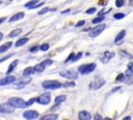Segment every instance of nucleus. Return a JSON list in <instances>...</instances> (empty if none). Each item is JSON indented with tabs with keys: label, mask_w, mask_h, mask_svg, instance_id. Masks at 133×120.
<instances>
[{
	"label": "nucleus",
	"mask_w": 133,
	"mask_h": 120,
	"mask_svg": "<svg viewBox=\"0 0 133 120\" xmlns=\"http://www.w3.org/2000/svg\"><path fill=\"white\" fill-rule=\"evenodd\" d=\"M62 87H65V88H72V87H75V82L72 81V80H69V81L62 83Z\"/></svg>",
	"instance_id": "obj_29"
},
{
	"label": "nucleus",
	"mask_w": 133,
	"mask_h": 120,
	"mask_svg": "<svg viewBox=\"0 0 133 120\" xmlns=\"http://www.w3.org/2000/svg\"><path fill=\"white\" fill-rule=\"evenodd\" d=\"M2 39H3V33L0 32V41H2Z\"/></svg>",
	"instance_id": "obj_50"
},
{
	"label": "nucleus",
	"mask_w": 133,
	"mask_h": 120,
	"mask_svg": "<svg viewBox=\"0 0 133 120\" xmlns=\"http://www.w3.org/2000/svg\"><path fill=\"white\" fill-rule=\"evenodd\" d=\"M95 119H100V120H101V119H103V118H102L100 115H98V114H97V115H95Z\"/></svg>",
	"instance_id": "obj_47"
},
{
	"label": "nucleus",
	"mask_w": 133,
	"mask_h": 120,
	"mask_svg": "<svg viewBox=\"0 0 133 120\" xmlns=\"http://www.w3.org/2000/svg\"><path fill=\"white\" fill-rule=\"evenodd\" d=\"M11 45H12L11 42H7V43H5L4 45H1V46H0V54L6 52V51L11 47Z\"/></svg>",
	"instance_id": "obj_18"
},
{
	"label": "nucleus",
	"mask_w": 133,
	"mask_h": 120,
	"mask_svg": "<svg viewBox=\"0 0 133 120\" xmlns=\"http://www.w3.org/2000/svg\"><path fill=\"white\" fill-rule=\"evenodd\" d=\"M113 56H114V53H113V52L105 51V52H103L102 55L100 56V59H101L102 63H108L109 59H110L111 57H113Z\"/></svg>",
	"instance_id": "obj_11"
},
{
	"label": "nucleus",
	"mask_w": 133,
	"mask_h": 120,
	"mask_svg": "<svg viewBox=\"0 0 133 120\" xmlns=\"http://www.w3.org/2000/svg\"><path fill=\"white\" fill-rule=\"evenodd\" d=\"M104 83H105V79L102 78L101 76H97V77H95V79L89 83V88H90L91 90H98V89H100Z\"/></svg>",
	"instance_id": "obj_6"
},
{
	"label": "nucleus",
	"mask_w": 133,
	"mask_h": 120,
	"mask_svg": "<svg viewBox=\"0 0 133 120\" xmlns=\"http://www.w3.org/2000/svg\"><path fill=\"white\" fill-rule=\"evenodd\" d=\"M125 4V0H115V6L116 7H122Z\"/></svg>",
	"instance_id": "obj_32"
},
{
	"label": "nucleus",
	"mask_w": 133,
	"mask_h": 120,
	"mask_svg": "<svg viewBox=\"0 0 133 120\" xmlns=\"http://www.w3.org/2000/svg\"><path fill=\"white\" fill-rule=\"evenodd\" d=\"M33 102H35V98H31L30 100H28V101H26V103H27V106H29V105H31V104H33Z\"/></svg>",
	"instance_id": "obj_40"
},
{
	"label": "nucleus",
	"mask_w": 133,
	"mask_h": 120,
	"mask_svg": "<svg viewBox=\"0 0 133 120\" xmlns=\"http://www.w3.org/2000/svg\"><path fill=\"white\" fill-rule=\"evenodd\" d=\"M42 87L46 90H57L62 87V83L58 80H44L42 82Z\"/></svg>",
	"instance_id": "obj_1"
},
{
	"label": "nucleus",
	"mask_w": 133,
	"mask_h": 120,
	"mask_svg": "<svg viewBox=\"0 0 133 120\" xmlns=\"http://www.w3.org/2000/svg\"><path fill=\"white\" fill-rule=\"evenodd\" d=\"M8 102L15 109H25V107H27L26 101L21 97H11V98H9Z\"/></svg>",
	"instance_id": "obj_2"
},
{
	"label": "nucleus",
	"mask_w": 133,
	"mask_h": 120,
	"mask_svg": "<svg viewBox=\"0 0 133 120\" xmlns=\"http://www.w3.org/2000/svg\"><path fill=\"white\" fill-rule=\"evenodd\" d=\"M1 3H2V1H1V0H0V4H1Z\"/></svg>",
	"instance_id": "obj_52"
},
{
	"label": "nucleus",
	"mask_w": 133,
	"mask_h": 120,
	"mask_svg": "<svg viewBox=\"0 0 133 120\" xmlns=\"http://www.w3.org/2000/svg\"><path fill=\"white\" fill-rule=\"evenodd\" d=\"M38 49H39V48H38L37 46H34V47H31V48L29 49V51H30V52H35V51H37Z\"/></svg>",
	"instance_id": "obj_41"
},
{
	"label": "nucleus",
	"mask_w": 133,
	"mask_h": 120,
	"mask_svg": "<svg viewBox=\"0 0 133 120\" xmlns=\"http://www.w3.org/2000/svg\"><path fill=\"white\" fill-rule=\"evenodd\" d=\"M81 57H82V52H78V53H76V54L74 55V57L72 58L71 63H75V62H77L78 59H80Z\"/></svg>",
	"instance_id": "obj_28"
},
{
	"label": "nucleus",
	"mask_w": 133,
	"mask_h": 120,
	"mask_svg": "<svg viewBox=\"0 0 133 120\" xmlns=\"http://www.w3.org/2000/svg\"><path fill=\"white\" fill-rule=\"evenodd\" d=\"M10 1H12V0H10Z\"/></svg>",
	"instance_id": "obj_53"
},
{
	"label": "nucleus",
	"mask_w": 133,
	"mask_h": 120,
	"mask_svg": "<svg viewBox=\"0 0 133 120\" xmlns=\"http://www.w3.org/2000/svg\"><path fill=\"white\" fill-rule=\"evenodd\" d=\"M129 1H130V5L133 6V0H129Z\"/></svg>",
	"instance_id": "obj_51"
},
{
	"label": "nucleus",
	"mask_w": 133,
	"mask_h": 120,
	"mask_svg": "<svg viewBox=\"0 0 133 120\" xmlns=\"http://www.w3.org/2000/svg\"><path fill=\"white\" fill-rule=\"evenodd\" d=\"M23 117L28 119V120L29 119H36L39 117V114H38V112H36L34 110H28V111L23 113Z\"/></svg>",
	"instance_id": "obj_9"
},
{
	"label": "nucleus",
	"mask_w": 133,
	"mask_h": 120,
	"mask_svg": "<svg viewBox=\"0 0 133 120\" xmlns=\"http://www.w3.org/2000/svg\"><path fill=\"white\" fill-rule=\"evenodd\" d=\"M118 90H121V87H115V88H113V89L111 90V92L114 93V92H116V91H118Z\"/></svg>",
	"instance_id": "obj_44"
},
{
	"label": "nucleus",
	"mask_w": 133,
	"mask_h": 120,
	"mask_svg": "<svg viewBox=\"0 0 133 120\" xmlns=\"http://www.w3.org/2000/svg\"><path fill=\"white\" fill-rule=\"evenodd\" d=\"M125 75H126V77H129V76L133 75V62H130L127 65V70L125 72Z\"/></svg>",
	"instance_id": "obj_15"
},
{
	"label": "nucleus",
	"mask_w": 133,
	"mask_h": 120,
	"mask_svg": "<svg viewBox=\"0 0 133 120\" xmlns=\"http://www.w3.org/2000/svg\"><path fill=\"white\" fill-rule=\"evenodd\" d=\"M21 32H22V29H21V28H16V29L11 30V31L8 33V38H15V37L19 35Z\"/></svg>",
	"instance_id": "obj_23"
},
{
	"label": "nucleus",
	"mask_w": 133,
	"mask_h": 120,
	"mask_svg": "<svg viewBox=\"0 0 133 120\" xmlns=\"http://www.w3.org/2000/svg\"><path fill=\"white\" fill-rule=\"evenodd\" d=\"M125 37H126V30L123 29V30H121V31L117 33V35L115 37V39H114V43H115V44H119V43L124 40Z\"/></svg>",
	"instance_id": "obj_13"
},
{
	"label": "nucleus",
	"mask_w": 133,
	"mask_h": 120,
	"mask_svg": "<svg viewBox=\"0 0 133 120\" xmlns=\"http://www.w3.org/2000/svg\"><path fill=\"white\" fill-rule=\"evenodd\" d=\"M16 81V77L14 76V75H7V76H5V77H3V78H1L0 79V86H6V85H10V83H12V82H15Z\"/></svg>",
	"instance_id": "obj_10"
},
{
	"label": "nucleus",
	"mask_w": 133,
	"mask_h": 120,
	"mask_svg": "<svg viewBox=\"0 0 133 120\" xmlns=\"http://www.w3.org/2000/svg\"><path fill=\"white\" fill-rule=\"evenodd\" d=\"M97 68V65L95 63H90V64H84V65H81L78 70H79V73L82 74V75H86V74H89L91 73L94 70H96Z\"/></svg>",
	"instance_id": "obj_3"
},
{
	"label": "nucleus",
	"mask_w": 133,
	"mask_h": 120,
	"mask_svg": "<svg viewBox=\"0 0 133 120\" xmlns=\"http://www.w3.org/2000/svg\"><path fill=\"white\" fill-rule=\"evenodd\" d=\"M38 2H39L38 0H30L28 3L25 4V7H27V8H31L34 4H36V3H38Z\"/></svg>",
	"instance_id": "obj_27"
},
{
	"label": "nucleus",
	"mask_w": 133,
	"mask_h": 120,
	"mask_svg": "<svg viewBox=\"0 0 133 120\" xmlns=\"http://www.w3.org/2000/svg\"><path fill=\"white\" fill-rule=\"evenodd\" d=\"M105 28H106V25H105L104 23H101V24L97 25L96 27L89 29V37H90V38H96V37H98L99 34L102 33V31H103Z\"/></svg>",
	"instance_id": "obj_5"
},
{
	"label": "nucleus",
	"mask_w": 133,
	"mask_h": 120,
	"mask_svg": "<svg viewBox=\"0 0 133 120\" xmlns=\"http://www.w3.org/2000/svg\"><path fill=\"white\" fill-rule=\"evenodd\" d=\"M6 20V17H3V18H0V24H2L4 21Z\"/></svg>",
	"instance_id": "obj_46"
},
{
	"label": "nucleus",
	"mask_w": 133,
	"mask_h": 120,
	"mask_svg": "<svg viewBox=\"0 0 133 120\" xmlns=\"http://www.w3.org/2000/svg\"><path fill=\"white\" fill-rule=\"evenodd\" d=\"M39 50H42V51H47V50H49V44H43V45H41Z\"/></svg>",
	"instance_id": "obj_33"
},
{
	"label": "nucleus",
	"mask_w": 133,
	"mask_h": 120,
	"mask_svg": "<svg viewBox=\"0 0 133 120\" xmlns=\"http://www.w3.org/2000/svg\"><path fill=\"white\" fill-rule=\"evenodd\" d=\"M58 118L57 114H48V115H44L41 117L42 120H56Z\"/></svg>",
	"instance_id": "obj_17"
},
{
	"label": "nucleus",
	"mask_w": 133,
	"mask_h": 120,
	"mask_svg": "<svg viewBox=\"0 0 133 120\" xmlns=\"http://www.w3.org/2000/svg\"><path fill=\"white\" fill-rule=\"evenodd\" d=\"M45 68H46V66L44 65L43 62L34 66V70H35V72H37V73H42V72L45 70Z\"/></svg>",
	"instance_id": "obj_21"
},
{
	"label": "nucleus",
	"mask_w": 133,
	"mask_h": 120,
	"mask_svg": "<svg viewBox=\"0 0 133 120\" xmlns=\"http://www.w3.org/2000/svg\"><path fill=\"white\" fill-rule=\"evenodd\" d=\"M96 11H97V8H96V7H90V8H88V9L85 10V14H87V15H92V14H95Z\"/></svg>",
	"instance_id": "obj_31"
},
{
	"label": "nucleus",
	"mask_w": 133,
	"mask_h": 120,
	"mask_svg": "<svg viewBox=\"0 0 133 120\" xmlns=\"http://www.w3.org/2000/svg\"><path fill=\"white\" fill-rule=\"evenodd\" d=\"M74 55H75V53H71V54H69V56L65 58V61H64V63L66 64V63H70L71 61H72V58L74 57Z\"/></svg>",
	"instance_id": "obj_35"
},
{
	"label": "nucleus",
	"mask_w": 133,
	"mask_h": 120,
	"mask_svg": "<svg viewBox=\"0 0 133 120\" xmlns=\"http://www.w3.org/2000/svg\"><path fill=\"white\" fill-rule=\"evenodd\" d=\"M49 10H50V8H49V7H45V8H43V9H41V10L37 13V15H44V14L48 13Z\"/></svg>",
	"instance_id": "obj_34"
},
{
	"label": "nucleus",
	"mask_w": 133,
	"mask_h": 120,
	"mask_svg": "<svg viewBox=\"0 0 133 120\" xmlns=\"http://www.w3.org/2000/svg\"><path fill=\"white\" fill-rule=\"evenodd\" d=\"M99 4L102 5V6H103V5L105 6V5L107 4V0H100V1H99Z\"/></svg>",
	"instance_id": "obj_42"
},
{
	"label": "nucleus",
	"mask_w": 133,
	"mask_h": 120,
	"mask_svg": "<svg viewBox=\"0 0 133 120\" xmlns=\"http://www.w3.org/2000/svg\"><path fill=\"white\" fill-rule=\"evenodd\" d=\"M124 17H125V14H123V13H116V14L113 15V18H114L115 20H121V19H123Z\"/></svg>",
	"instance_id": "obj_30"
},
{
	"label": "nucleus",
	"mask_w": 133,
	"mask_h": 120,
	"mask_svg": "<svg viewBox=\"0 0 133 120\" xmlns=\"http://www.w3.org/2000/svg\"><path fill=\"white\" fill-rule=\"evenodd\" d=\"M85 24V21L84 20H81V21H78L76 24H75V27L77 28V27H80V26H83Z\"/></svg>",
	"instance_id": "obj_36"
},
{
	"label": "nucleus",
	"mask_w": 133,
	"mask_h": 120,
	"mask_svg": "<svg viewBox=\"0 0 133 120\" xmlns=\"http://www.w3.org/2000/svg\"><path fill=\"white\" fill-rule=\"evenodd\" d=\"M18 62H19V61H18V59H16V61H14L12 63H10V65L8 66V69H7V71H6V74H7V75H8V74H10V73L15 70V68H16V67H17V65H18Z\"/></svg>",
	"instance_id": "obj_20"
},
{
	"label": "nucleus",
	"mask_w": 133,
	"mask_h": 120,
	"mask_svg": "<svg viewBox=\"0 0 133 120\" xmlns=\"http://www.w3.org/2000/svg\"><path fill=\"white\" fill-rule=\"evenodd\" d=\"M44 3H45V2H38V3H36V4H34V5H33V6L31 7V8H37V7H39V6H42V5H44ZM31 8H30V9H31Z\"/></svg>",
	"instance_id": "obj_39"
},
{
	"label": "nucleus",
	"mask_w": 133,
	"mask_h": 120,
	"mask_svg": "<svg viewBox=\"0 0 133 120\" xmlns=\"http://www.w3.org/2000/svg\"><path fill=\"white\" fill-rule=\"evenodd\" d=\"M15 111V107L9 102H4L0 104V113L1 114H11Z\"/></svg>",
	"instance_id": "obj_8"
},
{
	"label": "nucleus",
	"mask_w": 133,
	"mask_h": 120,
	"mask_svg": "<svg viewBox=\"0 0 133 120\" xmlns=\"http://www.w3.org/2000/svg\"><path fill=\"white\" fill-rule=\"evenodd\" d=\"M69 11H71V9H65V10H63V11H61V14H68Z\"/></svg>",
	"instance_id": "obj_48"
},
{
	"label": "nucleus",
	"mask_w": 133,
	"mask_h": 120,
	"mask_svg": "<svg viewBox=\"0 0 133 120\" xmlns=\"http://www.w3.org/2000/svg\"><path fill=\"white\" fill-rule=\"evenodd\" d=\"M24 13L23 11H21V13H18V14H15L14 16H11L10 18H9V22H16V21H19V20H21V19H23L24 18Z\"/></svg>",
	"instance_id": "obj_14"
},
{
	"label": "nucleus",
	"mask_w": 133,
	"mask_h": 120,
	"mask_svg": "<svg viewBox=\"0 0 133 120\" xmlns=\"http://www.w3.org/2000/svg\"><path fill=\"white\" fill-rule=\"evenodd\" d=\"M65 99H66L65 95H59V96H56V97H55L54 101H55V103H58V104H60V103L64 102V101H65Z\"/></svg>",
	"instance_id": "obj_24"
},
{
	"label": "nucleus",
	"mask_w": 133,
	"mask_h": 120,
	"mask_svg": "<svg viewBox=\"0 0 133 120\" xmlns=\"http://www.w3.org/2000/svg\"><path fill=\"white\" fill-rule=\"evenodd\" d=\"M33 73H35L34 67H28V68H26V69L23 71V75L26 76V77H29V76L32 75Z\"/></svg>",
	"instance_id": "obj_16"
},
{
	"label": "nucleus",
	"mask_w": 133,
	"mask_h": 120,
	"mask_svg": "<svg viewBox=\"0 0 133 120\" xmlns=\"http://www.w3.org/2000/svg\"><path fill=\"white\" fill-rule=\"evenodd\" d=\"M125 80H126V75H125L124 73L118 74V75L116 76V78H115V81H116V82H119V81H125Z\"/></svg>",
	"instance_id": "obj_26"
},
{
	"label": "nucleus",
	"mask_w": 133,
	"mask_h": 120,
	"mask_svg": "<svg viewBox=\"0 0 133 120\" xmlns=\"http://www.w3.org/2000/svg\"><path fill=\"white\" fill-rule=\"evenodd\" d=\"M78 118L80 120H89L91 118V115L87 111H80L78 113Z\"/></svg>",
	"instance_id": "obj_12"
},
{
	"label": "nucleus",
	"mask_w": 133,
	"mask_h": 120,
	"mask_svg": "<svg viewBox=\"0 0 133 120\" xmlns=\"http://www.w3.org/2000/svg\"><path fill=\"white\" fill-rule=\"evenodd\" d=\"M123 119H124V120H130V119H131V117H130V116H126V117H124Z\"/></svg>",
	"instance_id": "obj_49"
},
{
	"label": "nucleus",
	"mask_w": 133,
	"mask_h": 120,
	"mask_svg": "<svg viewBox=\"0 0 133 120\" xmlns=\"http://www.w3.org/2000/svg\"><path fill=\"white\" fill-rule=\"evenodd\" d=\"M28 41H29V39H28V38H21V39H19V40L16 42L15 46H16V47H21V46L25 45Z\"/></svg>",
	"instance_id": "obj_19"
},
{
	"label": "nucleus",
	"mask_w": 133,
	"mask_h": 120,
	"mask_svg": "<svg viewBox=\"0 0 133 120\" xmlns=\"http://www.w3.org/2000/svg\"><path fill=\"white\" fill-rule=\"evenodd\" d=\"M59 75L63 78H66L69 80H73V79H76L78 77V73L75 72L74 70H64V71H61L59 73Z\"/></svg>",
	"instance_id": "obj_7"
},
{
	"label": "nucleus",
	"mask_w": 133,
	"mask_h": 120,
	"mask_svg": "<svg viewBox=\"0 0 133 120\" xmlns=\"http://www.w3.org/2000/svg\"><path fill=\"white\" fill-rule=\"evenodd\" d=\"M128 78H129V79L126 80V81H127L128 83H133V75H132V76H129Z\"/></svg>",
	"instance_id": "obj_43"
},
{
	"label": "nucleus",
	"mask_w": 133,
	"mask_h": 120,
	"mask_svg": "<svg viewBox=\"0 0 133 120\" xmlns=\"http://www.w3.org/2000/svg\"><path fill=\"white\" fill-rule=\"evenodd\" d=\"M58 105H59V104H58V103H56V104H55V105H53V106H52V107H51V111H54V110H56V109H57V107H58Z\"/></svg>",
	"instance_id": "obj_45"
},
{
	"label": "nucleus",
	"mask_w": 133,
	"mask_h": 120,
	"mask_svg": "<svg viewBox=\"0 0 133 120\" xmlns=\"http://www.w3.org/2000/svg\"><path fill=\"white\" fill-rule=\"evenodd\" d=\"M14 54H15V53H11V54H9V55H6V56H4V57L0 58V63H3V62H5V61H6V59H8L9 57H11Z\"/></svg>",
	"instance_id": "obj_38"
},
{
	"label": "nucleus",
	"mask_w": 133,
	"mask_h": 120,
	"mask_svg": "<svg viewBox=\"0 0 133 120\" xmlns=\"http://www.w3.org/2000/svg\"><path fill=\"white\" fill-rule=\"evenodd\" d=\"M30 80H31V78H27L26 80H23V81H20V82H18V83H16V89H22V88H24L28 82H30Z\"/></svg>",
	"instance_id": "obj_22"
},
{
	"label": "nucleus",
	"mask_w": 133,
	"mask_h": 120,
	"mask_svg": "<svg viewBox=\"0 0 133 120\" xmlns=\"http://www.w3.org/2000/svg\"><path fill=\"white\" fill-rule=\"evenodd\" d=\"M104 20H105V17H104V16H99V17L92 19V20H91V23H92V24H99V23L103 22Z\"/></svg>",
	"instance_id": "obj_25"
},
{
	"label": "nucleus",
	"mask_w": 133,
	"mask_h": 120,
	"mask_svg": "<svg viewBox=\"0 0 133 120\" xmlns=\"http://www.w3.org/2000/svg\"><path fill=\"white\" fill-rule=\"evenodd\" d=\"M43 63H44V65L47 67V66H50V65H52V64H53V61H52V59H45Z\"/></svg>",
	"instance_id": "obj_37"
},
{
	"label": "nucleus",
	"mask_w": 133,
	"mask_h": 120,
	"mask_svg": "<svg viewBox=\"0 0 133 120\" xmlns=\"http://www.w3.org/2000/svg\"><path fill=\"white\" fill-rule=\"evenodd\" d=\"M35 101L42 105H47L50 103L51 101V94L49 92H46V93H43L41 94L38 97L35 98Z\"/></svg>",
	"instance_id": "obj_4"
}]
</instances>
